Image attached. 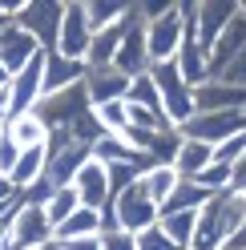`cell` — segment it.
Here are the masks:
<instances>
[{"instance_id":"cell-32","label":"cell","mask_w":246,"mask_h":250,"mask_svg":"<svg viewBox=\"0 0 246 250\" xmlns=\"http://www.w3.org/2000/svg\"><path fill=\"white\" fill-rule=\"evenodd\" d=\"M93 113H97V121H101V129H105V133H125V129H129V109H125V101L97 105Z\"/></svg>"},{"instance_id":"cell-4","label":"cell","mask_w":246,"mask_h":250,"mask_svg":"<svg viewBox=\"0 0 246 250\" xmlns=\"http://www.w3.org/2000/svg\"><path fill=\"white\" fill-rule=\"evenodd\" d=\"M61 17H65V0H24V8L17 12V24L28 37H37L41 49H57Z\"/></svg>"},{"instance_id":"cell-15","label":"cell","mask_w":246,"mask_h":250,"mask_svg":"<svg viewBox=\"0 0 246 250\" xmlns=\"http://www.w3.org/2000/svg\"><path fill=\"white\" fill-rule=\"evenodd\" d=\"M85 93H89V105H109V101H125L129 93V77L121 69H89L85 73Z\"/></svg>"},{"instance_id":"cell-28","label":"cell","mask_w":246,"mask_h":250,"mask_svg":"<svg viewBox=\"0 0 246 250\" xmlns=\"http://www.w3.org/2000/svg\"><path fill=\"white\" fill-rule=\"evenodd\" d=\"M142 186H145V194L153 198V206L162 210V202L174 194V186H178V174H174V166H153L142 174Z\"/></svg>"},{"instance_id":"cell-7","label":"cell","mask_w":246,"mask_h":250,"mask_svg":"<svg viewBox=\"0 0 246 250\" xmlns=\"http://www.w3.org/2000/svg\"><path fill=\"white\" fill-rule=\"evenodd\" d=\"M89 44H93V24L85 17V0H65V17H61L57 33V53L69 61H85Z\"/></svg>"},{"instance_id":"cell-26","label":"cell","mask_w":246,"mask_h":250,"mask_svg":"<svg viewBox=\"0 0 246 250\" xmlns=\"http://www.w3.org/2000/svg\"><path fill=\"white\" fill-rule=\"evenodd\" d=\"M121 33H125V24H113V28H101V33H93V44H89V53H85V65H89V69H109L113 57H117Z\"/></svg>"},{"instance_id":"cell-20","label":"cell","mask_w":246,"mask_h":250,"mask_svg":"<svg viewBox=\"0 0 246 250\" xmlns=\"http://www.w3.org/2000/svg\"><path fill=\"white\" fill-rule=\"evenodd\" d=\"M242 49H246V8L238 4V17L226 24V33H222V37H218V44L210 49V77L218 73L226 61H234Z\"/></svg>"},{"instance_id":"cell-21","label":"cell","mask_w":246,"mask_h":250,"mask_svg":"<svg viewBox=\"0 0 246 250\" xmlns=\"http://www.w3.org/2000/svg\"><path fill=\"white\" fill-rule=\"evenodd\" d=\"M44 166H49V142L44 146H33V149H20V158H17V166H12V174H8V182H12V190H24V186H33L41 174H44Z\"/></svg>"},{"instance_id":"cell-23","label":"cell","mask_w":246,"mask_h":250,"mask_svg":"<svg viewBox=\"0 0 246 250\" xmlns=\"http://www.w3.org/2000/svg\"><path fill=\"white\" fill-rule=\"evenodd\" d=\"M85 17L93 24V33H101V28L125 24L133 17V4L129 0H85Z\"/></svg>"},{"instance_id":"cell-42","label":"cell","mask_w":246,"mask_h":250,"mask_svg":"<svg viewBox=\"0 0 246 250\" xmlns=\"http://www.w3.org/2000/svg\"><path fill=\"white\" fill-rule=\"evenodd\" d=\"M230 194L246 198V158H238L234 166H230Z\"/></svg>"},{"instance_id":"cell-30","label":"cell","mask_w":246,"mask_h":250,"mask_svg":"<svg viewBox=\"0 0 246 250\" xmlns=\"http://www.w3.org/2000/svg\"><path fill=\"white\" fill-rule=\"evenodd\" d=\"M194 222H198V210H182V214H162V218H158V226H162L165 234H170V238H174L182 250H190Z\"/></svg>"},{"instance_id":"cell-50","label":"cell","mask_w":246,"mask_h":250,"mask_svg":"<svg viewBox=\"0 0 246 250\" xmlns=\"http://www.w3.org/2000/svg\"><path fill=\"white\" fill-rule=\"evenodd\" d=\"M4 24H8V17H4V12H0V28H4Z\"/></svg>"},{"instance_id":"cell-38","label":"cell","mask_w":246,"mask_h":250,"mask_svg":"<svg viewBox=\"0 0 246 250\" xmlns=\"http://www.w3.org/2000/svg\"><path fill=\"white\" fill-rule=\"evenodd\" d=\"M133 238H137V250H182L162 226H149V230H142V234H133Z\"/></svg>"},{"instance_id":"cell-45","label":"cell","mask_w":246,"mask_h":250,"mask_svg":"<svg viewBox=\"0 0 246 250\" xmlns=\"http://www.w3.org/2000/svg\"><path fill=\"white\" fill-rule=\"evenodd\" d=\"M222 250H246V222H242V230H238V234H234V238H230Z\"/></svg>"},{"instance_id":"cell-11","label":"cell","mask_w":246,"mask_h":250,"mask_svg":"<svg viewBox=\"0 0 246 250\" xmlns=\"http://www.w3.org/2000/svg\"><path fill=\"white\" fill-rule=\"evenodd\" d=\"M149 49H145V21L133 17L125 21V33H121V44H117V57H113V69H121L133 81V77H142V73H149Z\"/></svg>"},{"instance_id":"cell-18","label":"cell","mask_w":246,"mask_h":250,"mask_svg":"<svg viewBox=\"0 0 246 250\" xmlns=\"http://www.w3.org/2000/svg\"><path fill=\"white\" fill-rule=\"evenodd\" d=\"M226 234H222V202L214 194L202 210H198V222H194V238H190V250H222Z\"/></svg>"},{"instance_id":"cell-39","label":"cell","mask_w":246,"mask_h":250,"mask_svg":"<svg viewBox=\"0 0 246 250\" xmlns=\"http://www.w3.org/2000/svg\"><path fill=\"white\" fill-rule=\"evenodd\" d=\"M17 158H20V146L8 137V129H0V174H12V166H17Z\"/></svg>"},{"instance_id":"cell-33","label":"cell","mask_w":246,"mask_h":250,"mask_svg":"<svg viewBox=\"0 0 246 250\" xmlns=\"http://www.w3.org/2000/svg\"><path fill=\"white\" fill-rule=\"evenodd\" d=\"M105 178H109V198H117L121 190H129V186L142 178V166L133 162H117V166H105Z\"/></svg>"},{"instance_id":"cell-6","label":"cell","mask_w":246,"mask_h":250,"mask_svg":"<svg viewBox=\"0 0 246 250\" xmlns=\"http://www.w3.org/2000/svg\"><path fill=\"white\" fill-rule=\"evenodd\" d=\"M44 97V53H37L28 65L8 81V121L20 113H33Z\"/></svg>"},{"instance_id":"cell-25","label":"cell","mask_w":246,"mask_h":250,"mask_svg":"<svg viewBox=\"0 0 246 250\" xmlns=\"http://www.w3.org/2000/svg\"><path fill=\"white\" fill-rule=\"evenodd\" d=\"M93 234H101V218L97 210H85V206H77L65 222H61L53 230V242H73V238H93Z\"/></svg>"},{"instance_id":"cell-13","label":"cell","mask_w":246,"mask_h":250,"mask_svg":"<svg viewBox=\"0 0 246 250\" xmlns=\"http://www.w3.org/2000/svg\"><path fill=\"white\" fill-rule=\"evenodd\" d=\"M37 53H44L41 44H37V37H28L24 28L17 24V21H8L4 28H0V65L8 69V77H17L28 61H33Z\"/></svg>"},{"instance_id":"cell-37","label":"cell","mask_w":246,"mask_h":250,"mask_svg":"<svg viewBox=\"0 0 246 250\" xmlns=\"http://www.w3.org/2000/svg\"><path fill=\"white\" fill-rule=\"evenodd\" d=\"M53 194H57V186L41 174L33 186H24V190H20V206H41V210H44V202H49Z\"/></svg>"},{"instance_id":"cell-46","label":"cell","mask_w":246,"mask_h":250,"mask_svg":"<svg viewBox=\"0 0 246 250\" xmlns=\"http://www.w3.org/2000/svg\"><path fill=\"white\" fill-rule=\"evenodd\" d=\"M4 121H8V85L0 89V125H4Z\"/></svg>"},{"instance_id":"cell-31","label":"cell","mask_w":246,"mask_h":250,"mask_svg":"<svg viewBox=\"0 0 246 250\" xmlns=\"http://www.w3.org/2000/svg\"><path fill=\"white\" fill-rule=\"evenodd\" d=\"M77 206H81V202H77V194H73V186H61V190L49 198V202H44V218H49V222H53V230L61 226V222H65V218L77 210Z\"/></svg>"},{"instance_id":"cell-14","label":"cell","mask_w":246,"mask_h":250,"mask_svg":"<svg viewBox=\"0 0 246 250\" xmlns=\"http://www.w3.org/2000/svg\"><path fill=\"white\" fill-rule=\"evenodd\" d=\"M226 109H246V93L214 77L194 89V113H226Z\"/></svg>"},{"instance_id":"cell-49","label":"cell","mask_w":246,"mask_h":250,"mask_svg":"<svg viewBox=\"0 0 246 250\" xmlns=\"http://www.w3.org/2000/svg\"><path fill=\"white\" fill-rule=\"evenodd\" d=\"M41 250H65V246H61V242H44Z\"/></svg>"},{"instance_id":"cell-34","label":"cell","mask_w":246,"mask_h":250,"mask_svg":"<svg viewBox=\"0 0 246 250\" xmlns=\"http://www.w3.org/2000/svg\"><path fill=\"white\" fill-rule=\"evenodd\" d=\"M194 182L202 186L206 194H226V190H230V166H218V162H210V166H206V169H202V174H198Z\"/></svg>"},{"instance_id":"cell-16","label":"cell","mask_w":246,"mask_h":250,"mask_svg":"<svg viewBox=\"0 0 246 250\" xmlns=\"http://www.w3.org/2000/svg\"><path fill=\"white\" fill-rule=\"evenodd\" d=\"M174 65H178L182 77H186V85H190V89H198L202 81H210V57L202 53V44H198L190 21H186V37H182L178 53H174Z\"/></svg>"},{"instance_id":"cell-41","label":"cell","mask_w":246,"mask_h":250,"mask_svg":"<svg viewBox=\"0 0 246 250\" xmlns=\"http://www.w3.org/2000/svg\"><path fill=\"white\" fill-rule=\"evenodd\" d=\"M101 250H137V238L129 230H109L101 234Z\"/></svg>"},{"instance_id":"cell-1","label":"cell","mask_w":246,"mask_h":250,"mask_svg":"<svg viewBox=\"0 0 246 250\" xmlns=\"http://www.w3.org/2000/svg\"><path fill=\"white\" fill-rule=\"evenodd\" d=\"M149 77L158 85V97H162V117L182 129L190 117H194V89L186 85V77L178 73L174 61H162V65H149Z\"/></svg>"},{"instance_id":"cell-51","label":"cell","mask_w":246,"mask_h":250,"mask_svg":"<svg viewBox=\"0 0 246 250\" xmlns=\"http://www.w3.org/2000/svg\"><path fill=\"white\" fill-rule=\"evenodd\" d=\"M0 129H4V125H0Z\"/></svg>"},{"instance_id":"cell-8","label":"cell","mask_w":246,"mask_h":250,"mask_svg":"<svg viewBox=\"0 0 246 250\" xmlns=\"http://www.w3.org/2000/svg\"><path fill=\"white\" fill-rule=\"evenodd\" d=\"M246 129V109H226V113H194L182 125V137H194V142L206 146H222L226 137H234Z\"/></svg>"},{"instance_id":"cell-36","label":"cell","mask_w":246,"mask_h":250,"mask_svg":"<svg viewBox=\"0 0 246 250\" xmlns=\"http://www.w3.org/2000/svg\"><path fill=\"white\" fill-rule=\"evenodd\" d=\"M214 81H226V85H234V89L246 93V49H242L234 61H226V65L214 73Z\"/></svg>"},{"instance_id":"cell-10","label":"cell","mask_w":246,"mask_h":250,"mask_svg":"<svg viewBox=\"0 0 246 250\" xmlns=\"http://www.w3.org/2000/svg\"><path fill=\"white\" fill-rule=\"evenodd\" d=\"M53 242V222L44 218L41 206H17L8 218V246L12 250H41Z\"/></svg>"},{"instance_id":"cell-27","label":"cell","mask_w":246,"mask_h":250,"mask_svg":"<svg viewBox=\"0 0 246 250\" xmlns=\"http://www.w3.org/2000/svg\"><path fill=\"white\" fill-rule=\"evenodd\" d=\"M4 129H8V137H12L20 149H33V146H44V142H49V129L41 125L37 113H20V117L4 121Z\"/></svg>"},{"instance_id":"cell-19","label":"cell","mask_w":246,"mask_h":250,"mask_svg":"<svg viewBox=\"0 0 246 250\" xmlns=\"http://www.w3.org/2000/svg\"><path fill=\"white\" fill-rule=\"evenodd\" d=\"M73 194L85 210H101L109 202V178H105V166L101 162H89L81 174L73 178Z\"/></svg>"},{"instance_id":"cell-9","label":"cell","mask_w":246,"mask_h":250,"mask_svg":"<svg viewBox=\"0 0 246 250\" xmlns=\"http://www.w3.org/2000/svg\"><path fill=\"white\" fill-rule=\"evenodd\" d=\"M113 210H117V226L121 230H129V234H142V230H149V226H158V206H153V198L145 194V186H142V178H137L129 190H121L117 198H113Z\"/></svg>"},{"instance_id":"cell-12","label":"cell","mask_w":246,"mask_h":250,"mask_svg":"<svg viewBox=\"0 0 246 250\" xmlns=\"http://www.w3.org/2000/svg\"><path fill=\"white\" fill-rule=\"evenodd\" d=\"M93 162V153L77 142H53L49 137V166H44V178H49L57 190L61 186H73V178Z\"/></svg>"},{"instance_id":"cell-22","label":"cell","mask_w":246,"mask_h":250,"mask_svg":"<svg viewBox=\"0 0 246 250\" xmlns=\"http://www.w3.org/2000/svg\"><path fill=\"white\" fill-rule=\"evenodd\" d=\"M210 162H214V146L194 142V137H182V149H178V158H174V174L178 178H198Z\"/></svg>"},{"instance_id":"cell-2","label":"cell","mask_w":246,"mask_h":250,"mask_svg":"<svg viewBox=\"0 0 246 250\" xmlns=\"http://www.w3.org/2000/svg\"><path fill=\"white\" fill-rule=\"evenodd\" d=\"M89 93H85V81L73 85V89H61V93H49V97H41V105L33 113L41 117V125L49 129V137H65L77 121L89 113Z\"/></svg>"},{"instance_id":"cell-35","label":"cell","mask_w":246,"mask_h":250,"mask_svg":"<svg viewBox=\"0 0 246 250\" xmlns=\"http://www.w3.org/2000/svg\"><path fill=\"white\" fill-rule=\"evenodd\" d=\"M238 158H246V129L234 133V137H226L222 146H214V162L218 166H234Z\"/></svg>"},{"instance_id":"cell-3","label":"cell","mask_w":246,"mask_h":250,"mask_svg":"<svg viewBox=\"0 0 246 250\" xmlns=\"http://www.w3.org/2000/svg\"><path fill=\"white\" fill-rule=\"evenodd\" d=\"M182 12L194 28L202 53L210 57V49L218 44V37L226 33V24L238 17V0H182Z\"/></svg>"},{"instance_id":"cell-47","label":"cell","mask_w":246,"mask_h":250,"mask_svg":"<svg viewBox=\"0 0 246 250\" xmlns=\"http://www.w3.org/2000/svg\"><path fill=\"white\" fill-rule=\"evenodd\" d=\"M8 81H12V77H8V69H4V65H0V89H4Z\"/></svg>"},{"instance_id":"cell-44","label":"cell","mask_w":246,"mask_h":250,"mask_svg":"<svg viewBox=\"0 0 246 250\" xmlns=\"http://www.w3.org/2000/svg\"><path fill=\"white\" fill-rule=\"evenodd\" d=\"M20 194L17 190H12V182L4 178V174H0V210H4V206H12V202H17Z\"/></svg>"},{"instance_id":"cell-40","label":"cell","mask_w":246,"mask_h":250,"mask_svg":"<svg viewBox=\"0 0 246 250\" xmlns=\"http://www.w3.org/2000/svg\"><path fill=\"white\" fill-rule=\"evenodd\" d=\"M174 4H178V0H142V4H133V12H137L142 21H158V17H165Z\"/></svg>"},{"instance_id":"cell-17","label":"cell","mask_w":246,"mask_h":250,"mask_svg":"<svg viewBox=\"0 0 246 250\" xmlns=\"http://www.w3.org/2000/svg\"><path fill=\"white\" fill-rule=\"evenodd\" d=\"M85 73H89L85 61H69V57H61L57 49H44V97H49V93H61V89L81 85Z\"/></svg>"},{"instance_id":"cell-48","label":"cell","mask_w":246,"mask_h":250,"mask_svg":"<svg viewBox=\"0 0 246 250\" xmlns=\"http://www.w3.org/2000/svg\"><path fill=\"white\" fill-rule=\"evenodd\" d=\"M0 250H12L8 246V230H0Z\"/></svg>"},{"instance_id":"cell-24","label":"cell","mask_w":246,"mask_h":250,"mask_svg":"<svg viewBox=\"0 0 246 250\" xmlns=\"http://www.w3.org/2000/svg\"><path fill=\"white\" fill-rule=\"evenodd\" d=\"M214 194H206L202 186H198L194 178H178V186H174V194L162 202V214H182V210H202L206 202H210ZM158 214V218H162Z\"/></svg>"},{"instance_id":"cell-29","label":"cell","mask_w":246,"mask_h":250,"mask_svg":"<svg viewBox=\"0 0 246 250\" xmlns=\"http://www.w3.org/2000/svg\"><path fill=\"white\" fill-rule=\"evenodd\" d=\"M125 105L149 109V113H162V97H158V85H153V77H149V73H142V77H133V81H129Z\"/></svg>"},{"instance_id":"cell-43","label":"cell","mask_w":246,"mask_h":250,"mask_svg":"<svg viewBox=\"0 0 246 250\" xmlns=\"http://www.w3.org/2000/svg\"><path fill=\"white\" fill-rule=\"evenodd\" d=\"M65 250H101V234H93V238H73V242H61Z\"/></svg>"},{"instance_id":"cell-5","label":"cell","mask_w":246,"mask_h":250,"mask_svg":"<svg viewBox=\"0 0 246 250\" xmlns=\"http://www.w3.org/2000/svg\"><path fill=\"white\" fill-rule=\"evenodd\" d=\"M182 37H186V12H182V0L158 21H145V49H149V61L162 65V61H174Z\"/></svg>"}]
</instances>
